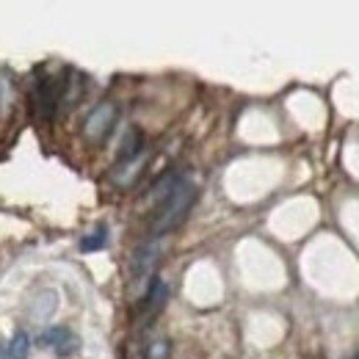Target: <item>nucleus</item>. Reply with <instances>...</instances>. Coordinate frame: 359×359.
I'll use <instances>...</instances> for the list:
<instances>
[{
	"label": "nucleus",
	"mask_w": 359,
	"mask_h": 359,
	"mask_svg": "<svg viewBox=\"0 0 359 359\" xmlns=\"http://www.w3.org/2000/svg\"><path fill=\"white\" fill-rule=\"evenodd\" d=\"M194 202H196V185L180 180L177 185L163 196V202H161V208H158V213L152 219L149 235L152 238H161V235L172 232L175 226H180L185 222V216H188V210H191Z\"/></svg>",
	"instance_id": "obj_1"
},
{
	"label": "nucleus",
	"mask_w": 359,
	"mask_h": 359,
	"mask_svg": "<svg viewBox=\"0 0 359 359\" xmlns=\"http://www.w3.org/2000/svg\"><path fill=\"white\" fill-rule=\"evenodd\" d=\"M116 116H119V111H116L114 102H100L97 108H91V114L83 122V135L89 138L91 144H100L105 135L114 130Z\"/></svg>",
	"instance_id": "obj_2"
},
{
	"label": "nucleus",
	"mask_w": 359,
	"mask_h": 359,
	"mask_svg": "<svg viewBox=\"0 0 359 359\" xmlns=\"http://www.w3.org/2000/svg\"><path fill=\"white\" fill-rule=\"evenodd\" d=\"M158 255H161V246H158V243H152V241L135 249L133 260H130V273H133L135 282L152 273L155 263H158Z\"/></svg>",
	"instance_id": "obj_3"
},
{
	"label": "nucleus",
	"mask_w": 359,
	"mask_h": 359,
	"mask_svg": "<svg viewBox=\"0 0 359 359\" xmlns=\"http://www.w3.org/2000/svg\"><path fill=\"white\" fill-rule=\"evenodd\" d=\"M42 343L50 346V348H55V354H61V357H69V354H75L78 351V337L67 329V326H53V329H47L45 334H42Z\"/></svg>",
	"instance_id": "obj_4"
},
{
	"label": "nucleus",
	"mask_w": 359,
	"mask_h": 359,
	"mask_svg": "<svg viewBox=\"0 0 359 359\" xmlns=\"http://www.w3.org/2000/svg\"><path fill=\"white\" fill-rule=\"evenodd\" d=\"M34 100H36L39 116H42V119H50V116L55 114V105H58L61 94H58V89H55V83H53V81H39Z\"/></svg>",
	"instance_id": "obj_5"
},
{
	"label": "nucleus",
	"mask_w": 359,
	"mask_h": 359,
	"mask_svg": "<svg viewBox=\"0 0 359 359\" xmlns=\"http://www.w3.org/2000/svg\"><path fill=\"white\" fill-rule=\"evenodd\" d=\"M138 155H144V133L138 128H130L119 144V163H128Z\"/></svg>",
	"instance_id": "obj_6"
},
{
	"label": "nucleus",
	"mask_w": 359,
	"mask_h": 359,
	"mask_svg": "<svg viewBox=\"0 0 359 359\" xmlns=\"http://www.w3.org/2000/svg\"><path fill=\"white\" fill-rule=\"evenodd\" d=\"M55 307H58V293H55V290H39V293L34 296L31 315H34L36 320H47L50 315L55 313Z\"/></svg>",
	"instance_id": "obj_7"
},
{
	"label": "nucleus",
	"mask_w": 359,
	"mask_h": 359,
	"mask_svg": "<svg viewBox=\"0 0 359 359\" xmlns=\"http://www.w3.org/2000/svg\"><path fill=\"white\" fill-rule=\"evenodd\" d=\"M166 296H169V287L163 279H152L149 285V293H147V302H144V310L147 315H155L163 304H166Z\"/></svg>",
	"instance_id": "obj_8"
},
{
	"label": "nucleus",
	"mask_w": 359,
	"mask_h": 359,
	"mask_svg": "<svg viewBox=\"0 0 359 359\" xmlns=\"http://www.w3.org/2000/svg\"><path fill=\"white\" fill-rule=\"evenodd\" d=\"M141 166H144V155H138V158L128 161V163H119V166H116V172H114V180H116L119 185H130V182L138 177Z\"/></svg>",
	"instance_id": "obj_9"
},
{
	"label": "nucleus",
	"mask_w": 359,
	"mask_h": 359,
	"mask_svg": "<svg viewBox=\"0 0 359 359\" xmlns=\"http://www.w3.org/2000/svg\"><path fill=\"white\" fill-rule=\"evenodd\" d=\"M28 351H31V337L25 332H17L11 337V346H8V359H28Z\"/></svg>",
	"instance_id": "obj_10"
},
{
	"label": "nucleus",
	"mask_w": 359,
	"mask_h": 359,
	"mask_svg": "<svg viewBox=\"0 0 359 359\" xmlns=\"http://www.w3.org/2000/svg\"><path fill=\"white\" fill-rule=\"evenodd\" d=\"M108 243V229L105 226H97L94 232H91L89 238H83V252H97V249H102Z\"/></svg>",
	"instance_id": "obj_11"
},
{
	"label": "nucleus",
	"mask_w": 359,
	"mask_h": 359,
	"mask_svg": "<svg viewBox=\"0 0 359 359\" xmlns=\"http://www.w3.org/2000/svg\"><path fill=\"white\" fill-rule=\"evenodd\" d=\"M149 357V346L144 340H133L130 343V359H147Z\"/></svg>",
	"instance_id": "obj_12"
},
{
	"label": "nucleus",
	"mask_w": 359,
	"mask_h": 359,
	"mask_svg": "<svg viewBox=\"0 0 359 359\" xmlns=\"http://www.w3.org/2000/svg\"><path fill=\"white\" fill-rule=\"evenodd\" d=\"M0 359H8V357H6V351H3V348H0Z\"/></svg>",
	"instance_id": "obj_13"
},
{
	"label": "nucleus",
	"mask_w": 359,
	"mask_h": 359,
	"mask_svg": "<svg viewBox=\"0 0 359 359\" xmlns=\"http://www.w3.org/2000/svg\"><path fill=\"white\" fill-rule=\"evenodd\" d=\"M357 359H359V357H357Z\"/></svg>",
	"instance_id": "obj_14"
}]
</instances>
